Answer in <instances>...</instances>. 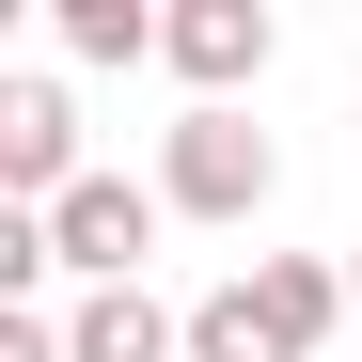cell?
<instances>
[{"label":"cell","mask_w":362,"mask_h":362,"mask_svg":"<svg viewBox=\"0 0 362 362\" xmlns=\"http://www.w3.org/2000/svg\"><path fill=\"white\" fill-rule=\"evenodd\" d=\"M331 315H346V268H315V252H252V284L189 299V362H315Z\"/></svg>","instance_id":"6da1fadb"},{"label":"cell","mask_w":362,"mask_h":362,"mask_svg":"<svg viewBox=\"0 0 362 362\" xmlns=\"http://www.w3.org/2000/svg\"><path fill=\"white\" fill-rule=\"evenodd\" d=\"M268 189H284V158H268L252 110H189V127L158 142V205H173V221H252Z\"/></svg>","instance_id":"7a4b0ae2"},{"label":"cell","mask_w":362,"mask_h":362,"mask_svg":"<svg viewBox=\"0 0 362 362\" xmlns=\"http://www.w3.org/2000/svg\"><path fill=\"white\" fill-rule=\"evenodd\" d=\"M158 189H142V173H79V189L64 205H47V252H64L79 284H142V252H158Z\"/></svg>","instance_id":"3957f363"},{"label":"cell","mask_w":362,"mask_h":362,"mask_svg":"<svg viewBox=\"0 0 362 362\" xmlns=\"http://www.w3.org/2000/svg\"><path fill=\"white\" fill-rule=\"evenodd\" d=\"M268 0H173L158 16V64L189 79V110H236V79H268Z\"/></svg>","instance_id":"277c9868"},{"label":"cell","mask_w":362,"mask_h":362,"mask_svg":"<svg viewBox=\"0 0 362 362\" xmlns=\"http://www.w3.org/2000/svg\"><path fill=\"white\" fill-rule=\"evenodd\" d=\"M79 189V110L64 79H0V205H64Z\"/></svg>","instance_id":"5b68a950"},{"label":"cell","mask_w":362,"mask_h":362,"mask_svg":"<svg viewBox=\"0 0 362 362\" xmlns=\"http://www.w3.org/2000/svg\"><path fill=\"white\" fill-rule=\"evenodd\" d=\"M64 362H189V315H158L142 284H95L64 315Z\"/></svg>","instance_id":"8992f818"},{"label":"cell","mask_w":362,"mask_h":362,"mask_svg":"<svg viewBox=\"0 0 362 362\" xmlns=\"http://www.w3.org/2000/svg\"><path fill=\"white\" fill-rule=\"evenodd\" d=\"M64 64H158V16L142 0H64Z\"/></svg>","instance_id":"52a82bcc"},{"label":"cell","mask_w":362,"mask_h":362,"mask_svg":"<svg viewBox=\"0 0 362 362\" xmlns=\"http://www.w3.org/2000/svg\"><path fill=\"white\" fill-rule=\"evenodd\" d=\"M47 268H64V252H47V205H0V299H32Z\"/></svg>","instance_id":"ba28073f"},{"label":"cell","mask_w":362,"mask_h":362,"mask_svg":"<svg viewBox=\"0 0 362 362\" xmlns=\"http://www.w3.org/2000/svg\"><path fill=\"white\" fill-rule=\"evenodd\" d=\"M0 362H64V331H47V315H0Z\"/></svg>","instance_id":"9c48e42d"},{"label":"cell","mask_w":362,"mask_h":362,"mask_svg":"<svg viewBox=\"0 0 362 362\" xmlns=\"http://www.w3.org/2000/svg\"><path fill=\"white\" fill-rule=\"evenodd\" d=\"M346 315H362V252H346Z\"/></svg>","instance_id":"30bf717a"}]
</instances>
